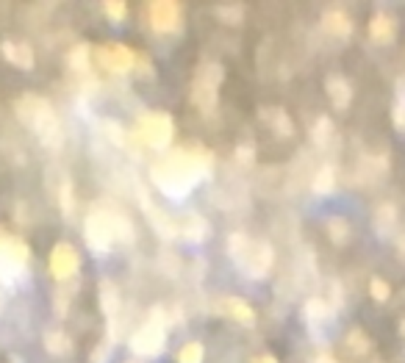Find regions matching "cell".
Returning <instances> with one entry per match:
<instances>
[{
  "mask_svg": "<svg viewBox=\"0 0 405 363\" xmlns=\"http://www.w3.org/2000/svg\"><path fill=\"white\" fill-rule=\"evenodd\" d=\"M211 167H214L211 150H206L200 144H189V147L167 153L150 170V181L170 200H183L197 183L211 175Z\"/></svg>",
  "mask_w": 405,
  "mask_h": 363,
  "instance_id": "1",
  "label": "cell"
},
{
  "mask_svg": "<svg viewBox=\"0 0 405 363\" xmlns=\"http://www.w3.org/2000/svg\"><path fill=\"white\" fill-rule=\"evenodd\" d=\"M14 111H17L20 122L28 125L45 147H50V150L61 147L64 128H61V120H58L56 108L47 103L45 97H39V94H20L17 103H14Z\"/></svg>",
  "mask_w": 405,
  "mask_h": 363,
  "instance_id": "2",
  "label": "cell"
},
{
  "mask_svg": "<svg viewBox=\"0 0 405 363\" xmlns=\"http://www.w3.org/2000/svg\"><path fill=\"white\" fill-rule=\"evenodd\" d=\"M228 253H230L233 264L253 280H264L275 264V250L270 241L247 238V233H230Z\"/></svg>",
  "mask_w": 405,
  "mask_h": 363,
  "instance_id": "3",
  "label": "cell"
},
{
  "mask_svg": "<svg viewBox=\"0 0 405 363\" xmlns=\"http://www.w3.org/2000/svg\"><path fill=\"white\" fill-rule=\"evenodd\" d=\"M164 311L161 308H153L150 317L144 319L131 336V350L139 358H156L164 352V344H167V321H164Z\"/></svg>",
  "mask_w": 405,
  "mask_h": 363,
  "instance_id": "4",
  "label": "cell"
},
{
  "mask_svg": "<svg viewBox=\"0 0 405 363\" xmlns=\"http://www.w3.org/2000/svg\"><path fill=\"white\" fill-rule=\"evenodd\" d=\"M223 78H225V70H223V64H217V61H206V64L197 67L189 94H192V103H194L203 114H211V111L217 108Z\"/></svg>",
  "mask_w": 405,
  "mask_h": 363,
  "instance_id": "5",
  "label": "cell"
},
{
  "mask_svg": "<svg viewBox=\"0 0 405 363\" xmlns=\"http://www.w3.org/2000/svg\"><path fill=\"white\" fill-rule=\"evenodd\" d=\"M28 261H31V247L20 236L0 230V280L3 283L20 280L28 269Z\"/></svg>",
  "mask_w": 405,
  "mask_h": 363,
  "instance_id": "6",
  "label": "cell"
},
{
  "mask_svg": "<svg viewBox=\"0 0 405 363\" xmlns=\"http://www.w3.org/2000/svg\"><path fill=\"white\" fill-rule=\"evenodd\" d=\"M136 136L153 150H167L175 139V122L167 111H147L136 120Z\"/></svg>",
  "mask_w": 405,
  "mask_h": 363,
  "instance_id": "7",
  "label": "cell"
},
{
  "mask_svg": "<svg viewBox=\"0 0 405 363\" xmlns=\"http://www.w3.org/2000/svg\"><path fill=\"white\" fill-rule=\"evenodd\" d=\"M114 222H117V211H92L84 222V238L94 253L106 255L114 244H117V230H114Z\"/></svg>",
  "mask_w": 405,
  "mask_h": 363,
  "instance_id": "8",
  "label": "cell"
},
{
  "mask_svg": "<svg viewBox=\"0 0 405 363\" xmlns=\"http://www.w3.org/2000/svg\"><path fill=\"white\" fill-rule=\"evenodd\" d=\"M147 23L156 34H178L183 28V11L175 0H153L147 3Z\"/></svg>",
  "mask_w": 405,
  "mask_h": 363,
  "instance_id": "9",
  "label": "cell"
},
{
  "mask_svg": "<svg viewBox=\"0 0 405 363\" xmlns=\"http://www.w3.org/2000/svg\"><path fill=\"white\" fill-rule=\"evenodd\" d=\"M47 267H50V274H53L56 280H70V277H75L78 269H81V255H78V250H75L70 241H58V244L50 250Z\"/></svg>",
  "mask_w": 405,
  "mask_h": 363,
  "instance_id": "10",
  "label": "cell"
},
{
  "mask_svg": "<svg viewBox=\"0 0 405 363\" xmlns=\"http://www.w3.org/2000/svg\"><path fill=\"white\" fill-rule=\"evenodd\" d=\"M97 58H100V64H103L108 72H114V75H128L136 67V58H139V56H136L128 45H123V42H111V45H103L97 50Z\"/></svg>",
  "mask_w": 405,
  "mask_h": 363,
  "instance_id": "11",
  "label": "cell"
},
{
  "mask_svg": "<svg viewBox=\"0 0 405 363\" xmlns=\"http://www.w3.org/2000/svg\"><path fill=\"white\" fill-rule=\"evenodd\" d=\"M139 200H142V208H144V217L150 219V225L158 230V236H164V238H178L180 236V225L175 219H170L167 214H161L153 203H150V197H147V191H142L139 194Z\"/></svg>",
  "mask_w": 405,
  "mask_h": 363,
  "instance_id": "12",
  "label": "cell"
},
{
  "mask_svg": "<svg viewBox=\"0 0 405 363\" xmlns=\"http://www.w3.org/2000/svg\"><path fill=\"white\" fill-rule=\"evenodd\" d=\"M217 314H223V317L233 319V321H239V324H256V311L247 305V300H242V297H220L217 300Z\"/></svg>",
  "mask_w": 405,
  "mask_h": 363,
  "instance_id": "13",
  "label": "cell"
},
{
  "mask_svg": "<svg viewBox=\"0 0 405 363\" xmlns=\"http://www.w3.org/2000/svg\"><path fill=\"white\" fill-rule=\"evenodd\" d=\"M322 31L330 34V37H339V39H350V34H353V17L344 8H328L322 14Z\"/></svg>",
  "mask_w": 405,
  "mask_h": 363,
  "instance_id": "14",
  "label": "cell"
},
{
  "mask_svg": "<svg viewBox=\"0 0 405 363\" xmlns=\"http://www.w3.org/2000/svg\"><path fill=\"white\" fill-rule=\"evenodd\" d=\"M369 37L375 42H380V45L394 42V37H397V20L389 11H375L372 20H369Z\"/></svg>",
  "mask_w": 405,
  "mask_h": 363,
  "instance_id": "15",
  "label": "cell"
},
{
  "mask_svg": "<svg viewBox=\"0 0 405 363\" xmlns=\"http://www.w3.org/2000/svg\"><path fill=\"white\" fill-rule=\"evenodd\" d=\"M325 91H328L330 103H333L339 111L350 108V103H353V84H350L344 75H328V81H325Z\"/></svg>",
  "mask_w": 405,
  "mask_h": 363,
  "instance_id": "16",
  "label": "cell"
},
{
  "mask_svg": "<svg viewBox=\"0 0 405 363\" xmlns=\"http://www.w3.org/2000/svg\"><path fill=\"white\" fill-rule=\"evenodd\" d=\"M0 53H3V58H6L8 64H14V67H20V70H31L34 61H37L31 45H25V42H11V39H6V42L0 45Z\"/></svg>",
  "mask_w": 405,
  "mask_h": 363,
  "instance_id": "17",
  "label": "cell"
},
{
  "mask_svg": "<svg viewBox=\"0 0 405 363\" xmlns=\"http://www.w3.org/2000/svg\"><path fill=\"white\" fill-rule=\"evenodd\" d=\"M333 314H336V305L328 302L325 297H311L306 302V308H303V317H306L309 324H325Z\"/></svg>",
  "mask_w": 405,
  "mask_h": 363,
  "instance_id": "18",
  "label": "cell"
},
{
  "mask_svg": "<svg viewBox=\"0 0 405 363\" xmlns=\"http://www.w3.org/2000/svg\"><path fill=\"white\" fill-rule=\"evenodd\" d=\"M208 233H211V225H208L200 214H192V217H186V219L180 222V236H183L186 241H192V244L206 241V238H208Z\"/></svg>",
  "mask_w": 405,
  "mask_h": 363,
  "instance_id": "19",
  "label": "cell"
},
{
  "mask_svg": "<svg viewBox=\"0 0 405 363\" xmlns=\"http://www.w3.org/2000/svg\"><path fill=\"white\" fill-rule=\"evenodd\" d=\"M397 227V205L394 203H380L375 208V230L378 236H392Z\"/></svg>",
  "mask_w": 405,
  "mask_h": 363,
  "instance_id": "20",
  "label": "cell"
},
{
  "mask_svg": "<svg viewBox=\"0 0 405 363\" xmlns=\"http://www.w3.org/2000/svg\"><path fill=\"white\" fill-rule=\"evenodd\" d=\"M100 311L108 319H114L117 311H120V291L108 277L100 280Z\"/></svg>",
  "mask_w": 405,
  "mask_h": 363,
  "instance_id": "21",
  "label": "cell"
},
{
  "mask_svg": "<svg viewBox=\"0 0 405 363\" xmlns=\"http://www.w3.org/2000/svg\"><path fill=\"white\" fill-rule=\"evenodd\" d=\"M67 67L73 72H78V75H87L92 67V47L87 42H78V45L70 50V56H67Z\"/></svg>",
  "mask_w": 405,
  "mask_h": 363,
  "instance_id": "22",
  "label": "cell"
},
{
  "mask_svg": "<svg viewBox=\"0 0 405 363\" xmlns=\"http://www.w3.org/2000/svg\"><path fill=\"white\" fill-rule=\"evenodd\" d=\"M311 189H314V194H330L333 189H336V167L333 164H322L319 170H316L314 181H311Z\"/></svg>",
  "mask_w": 405,
  "mask_h": 363,
  "instance_id": "23",
  "label": "cell"
},
{
  "mask_svg": "<svg viewBox=\"0 0 405 363\" xmlns=\"http://www.w3.org/2000/svg\"><path fill=\"white\" fill-rule=\"evenodd\" d=\"M45 350L50 355H67L73 350V338L64 330H47L45 333Z\"/></svg>",
  "mask_w": 405,
  "mask_h": 363,
  "instance_id": "24",
  "label": "cell"
},
{
  "mask_svg": "<svg viewBox=\"0 0 405 363\" xmlns=\"http://www.w3.org/2000/svg\"><path fill=\"white\" fill-rule=\"evenodd\" d=\"M203 358H206V347L200 341H186L175 355L178 363H203Z\"/></svg>",
  "mask_w": 405,
  "mask_h": 363,
  "instance_id": "25",
  "label": "cell"
},
{
  "mask_svg": "<svg viewBox=\"0 0 405 363\" xmlns=\"http://www.w3.org/2000/svg\"><path fill=\"white\" fill-rule=\"evenodd\" d=\"M333 139V122L328 117H319L314 125H311V141L316 147H328V141Z\"/></svg>",
  "mask_w": 405,
  "mask_h": 363,
  "instance_id": "26",
  "label": "cell"
},
{
  "mask_svg": "<svg viewBox=\"0 0 405 363\" xmlns=\"http://www.w3.org/2000/svg\"><path fill=\"white\" fill-rule=\"evenodd\" d=\"M270 117H272V128H275V134H278V136H292V134H294V125H292V120H289V114H286V111H283V108H272L270 111Z\"/></svg>",
  "mask_w": 405,
  "mask_h": 363,
  "instance_id": "27",
  "label": "cell"
},
{
  "mask_svg": "<svg viewBox=\"0 0 405 363\" xmlns=\"http://www.w3.org/2000/svg\"><path fill=\"white\" fill-rule=\"evenodd\" d=\"M328 236L336 241V244H344L350 238V225L344 217H330L328 219Z\"/></svg>",
  "mask_w": 405,
  "mask_h": 363,
  "instance_id": "28",
  "label": "cell"
},
{
  "mask_svg": "<svg viewBox=\"0 0 405 363\" xmlns=\"http://www.w3.org/2000/svg\"><path fill=\"white\" fill-rule=\"evenodd\" d=\"M347 347H350L353 352H359V355H366V352L372 350V341H369V336H366L361 327H353V330L347 333Z\"/></svg>",
  "mask_w": 405,
  "mask_h": 363,
  "instance_id": "29",
  "label": "cell"
},
{
  "mask_svg": "<svg viewBox=\"0 0 405 363\" xmlns=\"http://www.w3.org/2000/svg\"><path fill=\"white\" fill-rule=\"evenodd\" d=\"M369 294H372V300L375 302H389V297H392V286L383 280V277H372L369 280Z\"/></svg>",
  "mask_w": 405,
  "mask_h": 363,
  "instance_id": "30",
  "label": "cell"
},
{
  "mask_svg": "<svg viewBox=\"0 0 405 363\" xmlns=\"http://www.w3.org/2000/svg\"><path fill=\"white\" fill-rule=\"evenodd\" d=\"M103 8H106V17H108L111 23H123V20L128 17V6H125L123 0H106Z\"/></svg>",
  "mask_w": 405,
  "mask_h": 363,
  "instance_id": "31",
  "label": "cell"
},
{
  "mask_svg": "<svg viewBox=\"0 0 405 363\" xmlns=\"http://www.w3.org/2000/svg\"><path fill=\"white\" fill-rule=\"evenodd\" d=\"M220 20L223 23H230V25H239L242 23V17H244V11H242V6H236V3H230V6H220Z\"/></svg>",
  "mask_w": 405,
  "mask_h": 363,
  "instance_id": "32",
  "label": "cell"
},
{
  "mask_svg": "<svg viewBox=\"0 0 405 363\" xmlns=\"http://www.w3.org/2000/svg\"><path fill=\"white\" fill-rule=\"evenodd\" d=\"M392 120H394V128L405 134V91H400V97H397V103L392 108Z\"/></svg>",
  "mask_w": 405,
  "mask_h": 363,
  "instance_id": "33",
  "label": "cell"
},
{
  "mask_svg": "<svg viewBox=\"0 0 405 363\" xmlns=\"http://www.w3.org/2000/svg\"><path fill=\"white\" fill-rule=\"evenodd\" d=\"M58 203H61V211L70 217V214H73V183H70V181L61 183V191H58Z\"/></svg>",
  "mask_w": 405,
  "mask_h": 363,
  "instance_id": "34",
  "label": "cell"
},
{
  "mask_svg": "<svg viewBox=\"0 0 405 363\" xmlns=\"http://www.w3.org/2000/svg\"><path fill=\"white\" fill-rule=\"evenodd\" d=\"M311 363H339V361H336V355H330V352H319V355H314Z\"/></svg>",
  "mask_w": 405,
  "mask_h": 363,
  "instance_id": "35",
  "label": "cell"
},
{
  "mask_svg": "<svg viewBox=\"0 0 405 363\" xmlns=\"http://www.w3.org/2000/svg\"><path fill=\"white\" fill-rule=\"evenodd\" d=\"M250 363H278V358H275V355H270V352H261V355H256Z\"/></svg>",
  "mask_w": 405,
  "mask_h": 363,
  "instance_id": "36",
  "label": "cell"
},
{
  "mask_svg": "<svg viewBox=\"0 0 405 363\" xmlns=\"http://www.w3.org/2000/svg\"><path fill=\"white\" fill-rule=\"evenodd\" d=\"M397 247H400V255L405 258V233L400 236V241H397Z\"/></svg>",
  "mask_w": 405,
  "mask_h": 363,
  "instance_id": "37",
  "label": "cell"
},
{
  "mask_svg": "<svg viewBox=\"0 0 405 363\" xmlns=\"http://www.w3.org/2000/svg\"><path fill=\"white\" fill-rule=\"evenodd\" d=\"M400 333L405 336V319H403V324H400Z\"/></svg>",
  "mask_w": 405,
  "mask_h": 363,
  "instance_id": "38",
  "label": "cell"
}]
</instances>
